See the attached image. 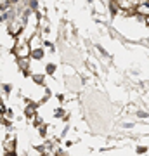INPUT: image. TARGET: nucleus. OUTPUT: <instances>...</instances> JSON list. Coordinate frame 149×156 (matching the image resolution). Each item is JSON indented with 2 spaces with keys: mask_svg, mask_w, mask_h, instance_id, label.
Masks as SVG:
<instances>
[{
  "mask_svg": "<svg viewBox=\"0 0 149 156\" xmlns=\"http://www.w3.org/2000/svg\"><path fill=\"white\" fill-rule=\"evenodd\" d=\"M16 54H17V57H26L30 54V47L28 45H23V47L16 49Z\"/></svg>",
  "mask_w": 149,
  "mask_h": 156,
  "instance_id": "nucleus-1",
  "label": "nucleus"
},
{
  "mask_svg": "<svg viewBox=\"0 0 149 156\" xmlns=\"http://www.w3.org/2000/svg\"><path fill=\"white\" fill-rule=\"evenodd\" d=\"M31 54H33V57H37V59H42V56H44V50H42V49H38V50H33Z\"/></svg>",
  "mask_w": 149,
  "mask_h": 156,
  "instance_id": "nucleus-2",
  "label": "nucleus"
},
{
  "mask_svg": "<svg viewBox=\"0 0 149 156\" xmlns=\"http://www.w3.org/2000/svg\"><path fill=\"white\" fill-rule=\"evenodd\" d=\"M35 82H38V83H42V82H44V76H37V75H35Z\"/></svg>",
  "mask_w": 149,
  "mask_h": 156,
  "instance_id": "nucleus-3",
  "label": "nucleus"
},
{
  "mask_svg": "<svg viewBox=\"0 0 149 156\" xmlns=\"http://www.w3.org/2000/svg\"><path fill=\"white\" fill-rule=\"evenodd\" d=\"M54 69H55V66H54V64H50V66H47V71H49V73H52Z\"/></svg>",
  "mask_w": 149,
  "mask_h": 156,
  "instance_id": "nucleus-4",
  "label": "nucleus"
},
{
  "mask_svg": "<svg viewBox=\"0 0 149 156\" xmlns=\"http://www.w3.org/2000/svg\"><path fill=\"white\" fill-rule=\"evenodd\" d=\"M19 66H21V68H26L28 64H26V61H23V59H21V61H19Z\"/></svg>",
  "mask_w": 149,
  "mask_h": 156,
  "instance_id": "nucleus-5",
  "label": "nucleus"
},
{
  "mask_svg": "<svg viewBox=\"0 0 149 156\" xmlns=\"http://www.w3.org/2000/svg\"><path fill=\"white\" fill-rule=\"evenodd\" d=\"M139 116H140V118H146V116H147V113H144V111H139Z\"/></svg>",
  "mask_w": 149,
  "mask_h": 156,
  "instance_id": "nucleus-6",
  "label": "nucleus"
}]
</instances>
